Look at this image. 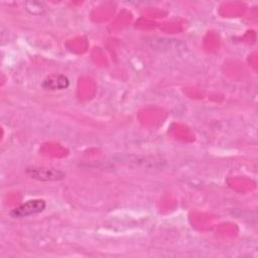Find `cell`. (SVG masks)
Returning <instances> with one entry per match:
<instances>
[{"label": "cell", "instance_id": "obj_4", "mask_svg": "<svg viewBox=\"0 0 258 258\" xmlns=\"http://www.w3.org/2000/svg\"><path fill=\"white\" fill-rule=\"evenodd\" d=\"M25 8L31 14H41L44 10L42 3L36 1H28L25 3Z\"/></svg>", "mask_w": 258, "mask_h": 258}, {"label": "cell", "instance_id": "obj_2", "mask_svg": "<svg viewBox=\"0 0 258 258\" xmlns=\"http://www.w3.org/2000/svg\"><path fill=\"white\" fill-rule=\"evenodd\" d=\"M26 173L34 179L42 181L50 180H60L66 176V173L59 169L49 168V167H28Z\"/></svg>", "mask_w": 258, "mask_h": 258}, {"label": "cell", "instance_id": "obj_3", "mask_svg": "<svg viewBox=\"0 0 258 258\" xmlns=\"http://www.w3.org/2000/svg\"><path fill=\"white\" fill-rule=\"evenodd\" d=\"M69 85H70L69 79L64 75H60V74L50 75L42 82V87L45 90H51V91L67 89Z\"/></svg>", "mask_w": 258, "mask_h": 258}, {"label": "cell", "instance_id": "obj_1", "mask_svg": "<svg viewBox=\"0 0 258 258\" xmlns=\"http://www.w3.org/2000/svg\"><path fill=\"white\" fill-rule=\"evenodd\" d=\"M45 202L40 199L29 200L12 210L10 215L13 218H24L41 213L45 209Z\"/></svg>", "mask_w": 258, "mask_h": 258}]
</instances>
